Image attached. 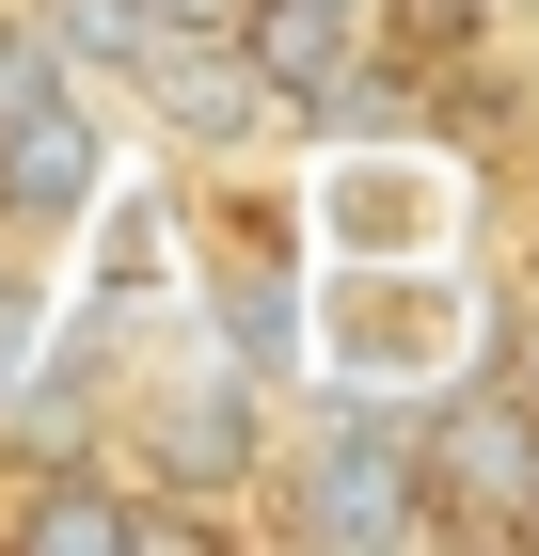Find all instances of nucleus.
Listing matches in <instances>:
<instances>
[{"mask_svg":"<svg viewBox=\"0 0 539 556\" xmlns=\"http://www.w3.org/2000/svg\"><path fill=\"white\" fill-rule=\"evenodd\" d=\"M413 477H428V525H508L524 477H539V397L524 382H460L413 429Z\"/></svg>","mask_w":539,"mask_h":556,"instance_id":"obj_4","label":"nucleus"},{"mask_svg":"<svg viewBox=\"0 0 539 556\" xmlns=\"http://www.w3.org/2000/svg\"><path fill=\"white\" fill-rule=\"evenodd\" d=\"M33 33L64 48V80L127 96V80H143V64H159V0H33Z\"/></svg>","mask_w":539,"mask_h":556,"instance_id":"obj_8","label":"nucleus"},{"mask_svg":"<svg viewBox=\"0 0 539 556\" xmlns=\"http://www.w3.org/2000/svg\"><path fill=\"white\" fill-rule=\"evenodd\" d=\"M127 96H143V112H159L175 143H222V160L286 128V96L254 80V64H239V48H222V33H159V64H143V80H127Z\"/></svg>","mask_w":539,"mask_h":556,"instance_id":"obj_6","label":"nucleus"},{"mask_svg":"<svg viewBox=\"0 0 539 556\" xmlns=\"http://www.w3.org/2000/svg\"><path fill=\"white\" fill-rule=\"evenodd\" d=\"M143 462H175V477L222 509L239 477H270V382H254L239 350H207V334H191V350H175V382L143 397Z\"/></svg>","mask_w":539,"mask_h":556,"instance_id":"obj_3","label":"nucleus"},{"mask_svg":"<svg viewBox=\"0 0 539 556\" xmlns=\"http://www.w3.org/2000/svg\"><path fill=\"white\" fill-rule=\"evenodd\" d=\"M508 541H539V477H524V509H508Z\"/></svg>","mask_w":539,"mask_h":556,"instance_id":"obj_11","label":"nucleus"},{"mask_svg":"<svg viewBox=\"0 0 539 556\" xmlns=\"http://www.w3.org/2000/svg\"><path fill=\"white\" fill-rule=\"evenodd\" d=\"M16 541L33 556H143V493H127L112 462H48L33 493H16Z\"/></svg>","mask_w":539,"mask_h":556,"instance_id":"obj_7","label":"nucleus"},{"mask_svg":"<svg viewBox=\"0 0 539 556\" xmlns=\"http://www.w3.org/2000/svg\"><path fill=\"white\" fill-rule=\"evenodd\" d=\"M112 191H127V143L95 80H48L0 112V255H64L80 223H112Z\"/></svg>","mask_w":539,"mask_h":556,"instance_id":"obj_1","label":"nucleus"},{"mask_svg":"<svg viewBox=\"0 0 539 556\" xmlns=\"http://www.w3.org/2000/svg\"><path fill=\"white\" fill-rule=\"evenodd\" d=\"M270 477H286V541H428V477H413V429L349 397L333 429H270Z\"/></svg>","mask_w":539,"mask_h":556,"instance_id":"obj_2","label":"nucleus"},{"mask_svg":"<svg viewBox=\"0 0 539 556\" xmlns=\"http://www.w3.org/2000/svg\"><path fill=\"white\" fill-rule=\"evenodd\" d=\"M207 350H239L254 382H301V255L270 223H207Z\"/></svg>","mask_w":539,"mask_h":556,"instance_id":"obj_5","label":"nucleus"},{"mask_svg":"<svg viewBox=\"0 0 539 556\" xmlns=\"http://www.w3.org/2000/svg\"><path fill=\"white\" fill-rule=\"evenodd\" d=\"M48 80H64V48H48L33 0H16V16H0V112H16V96H48Z\"/></svg>","mask_w":539,"mask_h":556,"instance_id":"obj_9","label":"nucleus"},{"mask_svg":"<svg viewBox=\"0 0 539 556\" xmlns=\"http://www.w3.org/2000/svg\"><path fill=\"white\" fill-rule=\"evenodd\" d=\"M222 16H239V0H159V33H222Z\"/></svg>","mask_w":539,"mask_h":556,"instance_id":"obj_10","label":"nucleus"}]
</instances>
